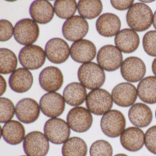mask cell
I'll use <instances>...</instances> for the list:
<instances>
[{
    "instance_id": "9c48e42d",
    "label": "cell",
    "mask_w": 156,
    "mask_h": 156,
    "mask_svg": "<svg viewBox=\"0 0 156 156\" xmlns=\"http://www.w3.org/2000/svg\"><path fill=\"white\" fill-rule=\"evenodd\" d=\"M19 59L21 65L24 68L37 70L45 63L46 54L43 49L38 45H27L20 51Z\"/></svg>"
},
{
    "instance_id": "3957f363",
    "label": "cell",
    "mask_w": 156,
    "mask_h": 156,
    "mask_svg": "<svg viewBox=\"0 0 156 156\" xmlns=\"http://www.w3.org/2000/svg\"><path fill=\"white\" fill-rule=\"evenodd\" d=\"M86 104L87 107L92 114L102 115L110 111L113 106V100L108 91L98 88L88 93Z\"/></svg>"
},
{
    "instance_id": "603a6c76",
    "label": "cell",
    "mask_w": 156,
    "mask_h": 156,
    "mask_svg": "<svg viewBox=\"0 0 156 156\" xmlns=\"http://www.w3.org/2000/svg\"><path fill=\"white\" fill-rule=\"evenodd\" d=\"M33 82L32 74L24 68H20L15 70L9 78V85L12 90L20 94L29 91Z\"/></svg>"
},
{
    "instance_id": "ba28073f",
    "label": "cell",
    "mask_w": 156,
    "mask_h": 156,
    "mask_svg": "<svg viewBox=\"0 0 156 156\" xmlns=\"http://www.w3.org/2000/svg\"><path fill=\"white\" fill-rule=\"evenodd\" d=\"M23 149L27 156H46L50 148L49 140L45 135L34 131L27 134L23 140Z\"/></svg>"
},
{
    "instance_id": "7a4b0ae2",
    "label": "cell",
    "mask_w": 156,
    "mask_h": 156,
    "mask_svg": "<svg viewBox=\"0 0 156 156\" xmlns=\"http://www.w3.org/2000/svg\"><path fill=\"white\" fill-rule=\"evenodd\" d=\"M78 80L86 88L90 90L98 89L105 81L104 70L93 62L83 64L77 72Z\"/></svg>"
},
{
    "instance_id": "7bdbcfd3",
    "label": "cell",
    "mask_w": 156,
    "mask_h": 156,
    "mask_svg": "<svg viewBox=\"0 0 156 156\" xmlns=\"http://www.w3.org/2000/svg\"><path fill=\"white\" fill-rule=\"evenodd\" d=\"M155 116H156V112H155Z\"/></svg>"
},
{
    "instance_id": "277c9868",
    "label": "cell",
    "mask_w": 156,
    "mask_h": 156,
    "mask_svg": "<svg viewBox=\"0 0 156 156\" xmlns=\"http://www.w3.org/2000/svg\"><path fill=\"white\" fill-rule=\"evenodd\" d=\"M40 29L37 23L30 19L18 21L14 28V37L22 45H32L38 40Z\"/></svg>"
},
{
    "instance_id": "ab89813d",
    "label": "cell",
    "mask_w": 156,
    "mask_h": 156,
    "mask_svg": "<svg viewBox=\"0 0 156 156\" xmlns=\"http://www.w3.org/2000/svg\"><path fill=\"white\" fill-rule=\"evenodd\" d=\"M153 27L156 30V11L153 15Z\"/></svg>"
},
{
    "instance_id": "60d3db41",
    "label": "cell",
    "mask_w": 156,
    "mask_h": 156,
    "mask_svg": "<svg viewBox=\"0 0 156 156\" xmlns=\"http://www.w3.org/2000/svg\"><path fill=\"white\" fill-rule=\"evenodd\" d=\"M140 2L144 3H150V2H153L154 1H140Z\"/></svg>"
},
{
    "instance_id": "ac0fdd59",
    "label": "cell",
    "mask_w": 156,
    "mask_h": 156,
    "mask_svg": "<svg viewBox=\"0 0 156 156\" xmlns=\"http://www.w3.org/2000/svg\"><path fill=\"white\" fill-rule=\"evenodd\" d=\"M137 90L130 83H123L116 86L112 90V97L114 103L122 107L132 105L137 98Z\"/></svg>"
},
{
    "instance_id": "e575fe53",
    "label": "cell",
    "mask_w": 156,
    "mask_h": 156,
    "mask_svg": "<svg viewBox=\"0 0 156 156\" xmlns=\"http://www.w3.org/2000/svg\"><path fill=\"white\" fill-rule=\"evenodd\" d=\"M14 34V28L11 23L7 20L0 21V41L5 42L9 40Z\"/></svg>"
},
{
    "instance_id": "cb8c5ba5",
    "label": "cell",
    "mask_w": 156,
    "mask_h": 156,
    "mask_svg": "<svg viewBox=\"0 0 156 156\" xmlns=\"http://www.w3.org/2000/svg\"><path fill=\"white\" fill-rule=\"evenodd\" d=\"M128 116L130 122L137 127L147 126L152 120L151 109L147 105L137 103L129 108Z\"/></svg>"
},
{
    "instance_id": "8992f818",
    "label": "cell",
    "mask_w": 156,
    "mask_h": 156,
    "mask_svg": "<svg viewBox=\"0 0 156 156\" xmlns=\"http://www.w3.org/2000/svg\"><path fill=\"white\" fill-rule=\"evenodd\" d=\"M100 126L106 136L111 138L117 137L125 130L126 119L119 110H111L103 116Z\"/></svg>"
},
{
    "instance_id": "7402d4cb",
    "label": "cell",
    "mask_w": 156,
    "mask_h": 156,
    "mask_svg": "<svg viewBox=\"0 0 156 156\" xmlns=\"http://www.w3.org/2000/svg\"><path fill=\"white\" fill-rule=\"evenodd\" d=\"M115 43L116 47L121 52L131 53L138 48L139 36L136 31L131 29H124L116 35Z\"/></svg>"
},
{
    "instance_id": "d590c367",
    "label": "cell",
    "mask_w": 156,
    "mask_h": 156,
    "mask_svg": "<svg viewBox=\"0 0 156 156\" xmlns=\"http://www.w3.org/2000/svg\"><path fill=\"white\" fill-rule=\"evenodd\" d=\"M145 144L149 151L156 154V126L150 128L146 132Z\"/></svg>"
},
{
    "instance_id": "ffe728a7",
    "label": "cell",
    "mask_w": 156,
    "mask_h": 156,
    "mask_svg": "<svg viewBox=\"0 0 156 156\" xmlns=\"http://www.w3.org/2000/svg\"><path fill=\"white\" fill-rule=\"evenodd\" d=\"M120 143L124 148L130 151H137L145 143V135L140 129L130 127L125 129L120 136Z\"/></svg>"
},
{
    "instance_id": "6da1fadb",
    "label": "cell",
    "mask_w": 156,
    "mask_h": 156,
    "mask_svg": "<svg viewBox=\"0 0 156 156\" xmlns=\"http://www.w3.org/2000/svg\"><path fill=\"white\" fill-rule=\"evenodd\" d=\"M153 13L151 9L144 3L133 4L127 13L128 25L135 31L147 30L153 23Z\"/></svg>"
},
{
    "instance_id": "52a82bcc",
    "label": "cell",
    "mask_w": 156,
    "mask_h": 156,
    "mask_svg": "<svg viewBox=\"0 0 156 156\" xmlns=\"http://www.w3.org/2000/svg\"><path fill=\"white\" fill-rule=\"evenodd\" d=\"M123 55L120 50L112 45H106L100 48L97 61L98 65L107 72L118 70L123 63Z\"/></svg>"
},
{
    "instance_id": "f35d334b",
    "label": "cell",
    "mask_w": 156,
    "mask_h": 156,
    "mask_svg": "<svg viewBox=\"0 0 156 156\" xmlns=\"http://www.w3.org/2000/svg\"><path fill=\"white\" fill-rule=\"evenodd\" d=\"M151 68H152V71L153 74L156 76V58L153 60V62H152Z\"/></svg>"
},
{
    "instance_id": "9a60e30c",
    "label": "cell",
    "mask_w": 156,
    "mask_h": 156,
    "mask_svg": "<svg viewBox=\"0 0 156 156\" xmlns=\"http://www.w3.org/2000/svg\"><path fill=\"white\" fill-rule=\"evenodd\" d=\"M40 106L34 99L25 98L20 100L16 105L15 113L20 121L25 124H31L40 116Z\"/></svg>"
},
{
    "instance_id": "f1b7e54d",
    "label": "cell",
    "mask_w": 156,
    "mask_h": 156,
    "mask_svg": "<svg viewBox=\"0 0 156 156\" xmlns=\"http://www.w3.org/2000/svg\"><path fill=\"white\" fill-rule=\"evenodd\" d=\"M103 4L100 1L81 0L77 4V10L81 17L93 20L98 17L103 10Z\"/></svg>"
},
{
    "instance_id": "83f0119b",
    "label": "cell",
    "mask_w": 156,
    "mask_h": 156,
    "mask_svg": "<svg viewBox=\"0 0 156 156\" xmlns=\"http://www.w3.org/2000/svg\"><path fill=\"white\" fill-rule=\"evenodd\" d=\"M87 147L84 140L78 137L70 138L62 148L63 156H86Z\"/></svg>"
},
{
    "instance_id": "74e56055",
    "label": "cell",
    "mask_w": 156,
    "mask_h": 156,
    "mask_svg": "<svg viewBox=\"0 0 156 156\" xmlns=\"http://www.w3.org/2000/svg\"><path fill=\"white\" fill-rule=\"evenodd\" d=\"M7 88V83L2 76H1V96L5 93Z\"/></svg>"
},
{
    "instance_id": "44dd1931",
    "label": "cell",
    "mask_w": 156,
    "mask_h": 156,
    "mask_svg": "<svg viewBox=\"0 0 156 156\" xmlns=\"http://www.w3.org/2000/svg\"><path fill=\"white\" fill-rule=\"evenodd\" d=\"M54 8L49 2L37 0L33 2L30 8V13L33 20L37 23L45 24L52 20Z\"/></svg>"
},
{
    "instance_id": "836d02e7",
    "label": "cell",
    "mask_w": 156,
    "mask_h": 156,
    "mask_svg": "<svg viewBox=\"0 0 156 156\" xmlns=\"http://www.w3.org/2000/svg\"><path fill=\"white\" fill-rule=\"evenodd\" d=\"M143 49L146 53L153 57H156V31L147 32L142 41Z\"/></svg>"
},
{
    "instance_id": "30bf717a",
    "label": "cell",
    "mask_w": 156,
    "mask_h": 156,
    "mask_svg": "<svg viewBox=\"0 0 156 156\" xmlns=\"http://www.w3.org/2000/svg\"><path fill=\"white\" fill-rule=\"evenodd\" d=\"M88 30L89 25L86 20L81 16L76 15L65 22L62 31L66 40L76 42L85 37Z\"/></svg>"
},
{
    "instance_id": "1f68e13d",
    "label": "cell",
    "mask_w": 156,
    "mask_h": 156,
    "mask_svg": "<svg viewBox=\"0 0 156 156\" xmlns=\"http://www.w3.org/2000/svg\"><path fill=\"white\" fill-rule=\"evenodd\" d=\"M0 108L1 123H6L11 121L15 115V108L13 103L6 98H1Z\"/></svg>"
},
{
    "instance_id": "ee69618b",
    "label": "cell",
    "mask_w": 156,
    "mask_h": 156,
    "mask_svg": "<svg viewBox=\"0 0 156 156\" xmlns=\"http://www.w3.org/2000/svg\"></svg>"
},
{
    "instance_id": "4fadbf2b",
    "label": "cell",
    "mask_w": 156,
    "mask_h": 156,
    "mask_svg": "<svg viewBox=\"0 0 156 156\" xmlns=\"http://www.w3.org/2000/svg\"><path fill=\"white\" fill-rule=\"evenodd\" d=\"M120 72L122 77L126 81L130 83H136L142 80L145 76L146 65L138 57H128L123 62Z\"/></svg>"
},
{
    "instance_id": "b9f144b4",
    "label": "cell",
    "mask_w": 156,
    "mask_h": 156,
    "mask_svg": "<svg viewBox=\"0 0 156 156\" xmlns=\"http://www.w3.org/2000/svg\"><path fill=\"white\" fill-rule=\"evenodd\" d=\"M114 156H128L125 154H116Z\"/></svg>"
},
{
    "instance_id": "5b68a950",
    "label": "cell",
    "mask_w": 156,
    "mask_h": 156,
    "mask_svg": "<svg viewBox=\"0 0 156 156\" xmlns=\"http://www.w3.org/2000/svg\"><path fill=\"white\" fill-rule=\"evenodd\" d=\"M68 123L60 118H51L44 124V134L49 141L55 144L66 142L70 137L71 129Z\"/></svg>"
},
{
    "instance_id": "5bb4252c",
    "label": "cell",
    "mask_w": 156,
    "mask_h": 156,
    "mask_svg": "<svg viewBox=\"0 0 156 156\" xmlns=\"http://www.w3.org/2000/svg\"><path fill=\"white\" fill-rule=\"evenodd\" d=\"M45 53L49 61L53 63L60 64L69 58L70 49L66 41L60 38L49 40L45 46Z\"/></svg>"
},
{
    "instance_id": "2e32d148",
    "label": "cell",
    "mask_w": 156,
    "mask_h": 156,
    "mask_svg": "<svg viewBox=\"0 0 156 156\" xmlns=\"http://www.w3.org/2000/svg\"><path fill=\"white\" fill-rule=\"evenodd\" d=\"M39 83L41 87L46 92H55L62 86L63 75L57 67L48 66L40 73Z\"/></svg>"
},
{
    "instance_id": "f546056e",
    "label": "cell",
    "mask_w": 156,
    "mask_h": 156,
    "mask_svg": "<svg viewBox=\"0 0 156 156\" xmlns=\"http://www.w3.org/2000/svg\"><path fill=\"white\" fill-rule=\"evenodd\" d=\"M18 65L16 55L7 48L0 49V73L9 74L13 73Z\"/></svg>"
},
{
    "instance_id": "484cf974",
    "label": "cell",
    "mask_w": 156,
    "mask_h": 156,
    "mask_svg": "<svg viewBox=\"0 0 156 156\" xmlns=\"http://www.w3.org/2000/svg\"><path fill=\"white\" fill-rule=\"evenodd\" d=\"M86 89L78 83H72L66 86L63 91V98L68 105L77 106L82 105L87 97Z\"/></svg>"
},
{
    "instance_id": "7c38bea8",
    "label": "cell",
    "mask_w": 156,
    "mask_h": 156,
    "mask_svg": "<svg viewBox=\"0 0 156 156\" xmlns=\"http://www.w3.org/2000/svg\"><path fill=\"white\" fill-rule=\"evenodd\" d=\"M42 113L48 117H57L63 113L65 101L62 95L55 92H50L44 95L40 101Z\"/></svg>"
},
{
    "instance_id": "4dcf8cb0",
    "label": "cell",
    "mask_w": 156,
    "mask_h": 156,
    "mask_svg": "<svg viewBox=\"0 0 156 156\" xmlns=\"http://www.w3.org/2000/svg\"><path fill=\"white\" fill-rule=\"evenodd\" d=\"M54 8L55 14L59 18L68 20L76 12L77 5L74 0H57L55 2Z\"/></svg>"
},
{
    "instance_id": "4316f807",
    "label": "cell",
    "mask_w": 156,
    "mask_h": 156,
    "mask_svg": "<svg viewBox=\"0 0 156 156\" xmlns=\"http://www.w3.org/2000/svg\"><path fill=\"white\" fill-rule=\"evenodd\" d=\"M137 93L141 101L147 104H156V76H147L141 80L138 85Z\"/></svg>"
},
{
    "instance_id": "d6a6232c",
    "label": "cell",
    "mask_w": 156,
    "mask_h": 156,
    "mask_svg": "<svg viewBox=\"0 0 156 156\" xmlns=\"http://www.w3.org/2000/svg\"><path fill=\"white\" fill-rule=\"evenodd\" d=\"M112 146L106 140H97L90 147V156H112Z\"/></svg>"
},
{
    "instance_id": "e0dca14e",
    "label": "cell",
    "mask_w": 156,
    "mask_h": 156,
    "mask_svg": "<svg viewBox=\"0 0 156 156\" xmlns=\"http://www.w3.org/2000/svg\"><path fill=\"white\" fill-rule=\"evenodd\" d=\"M95 45L91 41L81 40L75 42L70 48L72 59L79 63H86L93 61L96 55Z\"/></svg>"
},
{
    "instance_id": "8d00e7d4",
    "label": "cell",
    "mask_w": 156,
    "mask_h": 156,
    "mask_svg": "<svg viewBox=\"0 0 156 156\" xmlns=\"http://www.w3.org/2000/svg\"><path fill=\"white\" fill-rule=\"evenodd\" d=\"M134 2V1H111V4L116 9L124 11L129 9Z\"/></svg>"
},
{
    "instance_id": "d4e9b609",
    "label": "cell",
    "mask_w": 156,
    "mask_h": 156,
    "mask_svg": "<svg viewBox=\"0 0 156 156\" xmlns=\"http://www.w3.org/2000/svg\"><path fill=\"white\" fill-rule=\"evenodd\" d=\"M2 135L7 143L10 145H18L24 140L25 128L20 122L16 120H11L3 126Z\"/></svg>"
},
{
    "instance_id": "8fae6325",
    "label": "cell",
    "mask_w": 156,
    "mask_h": 156,
    "mask_svg": "<svg viewBox=\"0 0 156 156\" xmlns=\"http://www.w3.org/2000/svg\"><path fill=\"white\" fill-rule=\"evenodd\" d=\"M67 122L72 130L77 133H83L92 126L93 116L85 108L76 107L68 112Z\"/></svg>"
},
{
    "instance_id": "d6986e66",
    "label": "cell",
    "mask_w": 156,
    "mask_h": 156,
    "mask_svg": "<svg viewBox=\"0 0 156 156\" xmlns=\"http://www.w3.org/2000/svg\"><path fill=\"white\" fill-rule=\"evenodd\" d=\"M96 28L101 36L113 37L119 32L121 28V22L119 18L113 13H104L97 20Z\"/></svg>"
}]
</instances>
